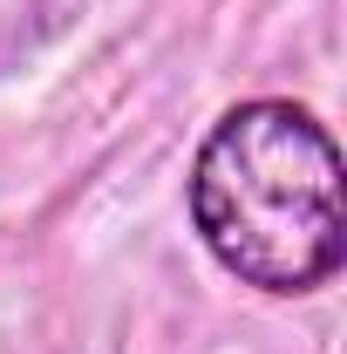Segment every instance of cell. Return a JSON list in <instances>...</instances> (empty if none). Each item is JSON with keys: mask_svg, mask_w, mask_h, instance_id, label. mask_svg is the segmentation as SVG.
I'll return each instance as SVG.
<instances>
[{"mask_svg": "<svg viewBox=\"0 0 347 354\" xmlns=\"http://www.w3.org/2000/svg\"><path fill=\"white\" fill-rule=\"evenodd\" d=\"M191 225L238 286L313 293L347 259V171L300 102H238L191 164Z\"/></svg>", "mask_w": 347, "mask_h": 354, "instance_id": "cell-1", "label": "cell"}]
</instances>
